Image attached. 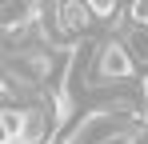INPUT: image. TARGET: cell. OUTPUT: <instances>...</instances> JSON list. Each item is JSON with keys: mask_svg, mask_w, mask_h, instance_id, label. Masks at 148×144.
Here are the masks:
<instances>
[{"mask_svg": "<svg viewBox=\"0 0 148 144\" xmlns=\"http://www.w3.org/2000/svg\"><path fill=\"white\" fill-rule=\"evenodd\" d=\"M120 40L128 44L132 60H136V68L148 72V20H140V16L124 20V24H120Z\"/></svg>", "mask_w": 148, "mask_h": 144, "instance_id": "obj_3", "label": "cell"}, {"mask_svg": "<svg viewBox=\"0 0 148 144\" xmlns=\"http://www.w3.org/2000/svg\"><path fill=\"white\" fill-rule=\"evenodd\" d=\"M144 112H148V76H144Z\"/></svg>", "mask_w": 148, "mask_h": 144, "instance_id": "obj_6", "label": "cell"}, {"mask_svg": "<svg viewBox=\"0 0 148 144\" xmlns=\"http://www.w3.org/2000/svg\"><path fill=\"white\" fill-rule=\"evenodd\" d=\"M88 4H92V12H96L100 20H108V16H116V4L120 0H88Z\"/></svg>", "mask_w": 148, "mask_h": 144, "instance_id": "obj_5", "label": "cell"}, {"mask_svg": "<svg viewBox=\"0 0 148 144\" xmlns=\"http://www.w3.org/2000/svg\"><path fill=\"white\" fill-rule=\"evenodd\" d=\"M96 68H100V84H116V80L132 76L136 60H132V52H128L124 40H108L100 48V56H96Z\"/></svg>", "mask_w": 148, "mask_h": 144, "instance_id": "obj_2", "label": "cell"}, {"mask_svg": "<svg viewBox=\"0 0 148 144\" xmlns=\"http://www.w3.org/2000/svg\"><path fill=\"white\" fill-rule=\"evenodd\" d=\"M52 16H56V20L48 24V36L52 40H64V44H68L72 36H80V32H88V28L100 20L88 0H56Z\"/></svg>", "mask_w": 148, "mask_h": 144, "instance_id": "obj_1", "label": "cell"}, {"mask_svg": "<svg viewBox=\"0 0 148 144\" xmlns=\"http://www.w3.org/2000/svg\"><path fill=\"white\" fill-rule=\"evenodd\" d=\"M0 124H4V140H16V136H24V128H28V108H16V104H8V108L0 112Z\"/></svg>", "mask_w": 148, "mask_h": 144, "instance_id": "obj_4", "label": "cell"}]
</instances>
